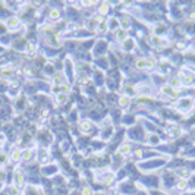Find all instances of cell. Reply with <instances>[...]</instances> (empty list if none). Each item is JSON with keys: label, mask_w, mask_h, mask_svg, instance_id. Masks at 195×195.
<instances>
[{"label": "cell", "mask_w": 195, "mask_h": 195, "mask_svg": "<svg viewBox=\"0 0 195 195\" xmlns=\"http://www.w3.org/2000/svg\"><path fill=\"white\" fill-rule=\"evenodd\" d=\"M119 28H120V21L117 18H110L109 21H107V30L117 31Z\"/></svg>", "instance_id": "1"}, {"label": "cell", "mask_w": 195, "mask_h": 195, "mask_svg": "<svg viewBox=\"0 0 195 195\" xmlns=\"http://www.w3.org/2000/svg\"><path fill=\"white\" fill-rule=\"evenodd\" d=\"M19 18L18 16H10L8 21H6V27L9 28V30H16L18 27H19Z\"/></svg>", "instance_id": "2"}, {"label": "cell", "mask_w": 195, "mask_h": 195, "mask_svg": "<svg viewBox=\"0 0 195 195\" xmlns=\"http://www.w3.org/2000/svg\"><path fill=\"white\" fill-rule=\"evenodd\" d=\"M13 179H15V186H18V188H21L24 185V173L21 172V170H16L15 172V175H13Z\"/></svg>", "instance_id": "3"}, {"label": "cell", "mask_w": 195, "mask_h": 195, "mask_svg": "<svg viewBox=\"0 0 195 195\" xmlns=\"http://www.w3.org/2000/svg\"><path fill=\"white\" fill-rule=\"evenodd\" d=\"M126 37H128V30L126 28H119L117 31H115V38L117 41H126Z\"/></svg>", "instance_id": "4"}, {"label": "cell", "mask_w": 195, "mask_h": 195, "mask_svg": "<svg viewBox=\"0 0 195 195\" xmlns=\"http://www.w3.org/2000/svg\"><path fill=\"white\" fill-rule=\"evenodd\" d=\"M148 41H150V44L153 46V47H160V46H163V40H161V37L160 35H156V34H153L150 38H148Z\"/></svg>", "instance_id": "5"}, {"label": "cell", "mask_w": 195, "mask_h": 195, "mask_svg": "<svg viewBox=\"0 0 195 195\" xmlns=\"http://www.w3.org/2000/svg\"><path fill=\"white\" fill-rule=\"evenodd\" d=\"M129 104H131V97H129V95H122V97H119V106L122 107V109H128Z\"/></svg>", "instance_id": "6"}, {"label": "cell", "mask_w": 195, "mask_h": 195, "mask_svg": "<svg viewBox=\"0 0 195 195\" xmlns=\"http://www.w3.org/2000/svg\"><path fill=\"white\" fill-rule=\"evenodd\" d=\"M131 151H132L131 144H122V145L119 147V154H122V156H128Z\"/></svg>", "instance_id": "7"}, {"label": "cell", "mask_w": 195, "mask_h": 195, "mask_svg": "<svg viewBox=\"0 0 195 195\" xmlns=\"http://www.w3.org/2000/svg\"><path fill=\"white\" fill-rule=\"evenodd\" d=\"M79 129H81V132H90V129H91V123L90 120H81L79 123Z\"/></svg>", "instance_id": "8"}, {"label": "cell", "mask_w": 195, "mask_h": 195, "mask_svg": "<svg viewBox=\"0 0 195 195\" xmlns=\"http://www.w3.org/2000/svg\"><path fill=\"white\" fill-rule=\"evenodd\" d=\"M169 85L172 87L173 90H178V88H181V87H182V81H181L178 76H175V78L170 79V84H169Z\"/></svg>", "instance_id": "9"}, {"label": "cell", "mask_w": 195, "mask_h": 195, "mask_svg": "<svg viewBox=\"0 0 195 195\" xmlns=\"http://www.w3.org/2000/svg\"><path fill=\"white\" fill-rule=\"evenodd\" d=\"M135 68L137 69H147V59L144 57H139L135 60Z\"/></svg>", "instance_id": "10"}, {"label": "cell", "mask_w": 195, "mask_h": 195, "mask_svg": "<svg viewBox=\"0 0 195 195\" xmlns=\"http://www.w3.org/2000/svg\"><path fill=\"white\" fill-rule=\"evenodd\" d=\"M10 159H12V161H19L21 159H22V151L21 150H13L12 154H10Z\"/></svg>", "instance_id": "11"}, {"label": "cell", "mask_w": 195, "mask_h": 195, "mask_svg": "<svg viewBox=\"0 0 195 195\" xmlns=\"http://www.w3.org/2000/svg\"><path fill=\"white\" fill-rule=\"evenodd\" d=\"M173 91H175V90H173L170 85H163L161 88H160V93H161V94H164V95H172V94H173Z\"/></svg>", "instance_id": "12"}, {"label": "cell", "mask_w": 195, "mask_h": 195, "mask_svg": "<svg viewBox=\"0 0 195 195\" xmlns=\"http://www.w3.org/2000/svg\"><path fill=\"white\" fill-rule=\"evenodd\" d=\"M98 12H100V15L101 16H104V15H107V12H109V3H101L100 5V8H98Z\"/></svg>", "instance_id": "13"}, {"label": "cell", "mask_w": 195, "mask_h": 195, "mask_svg": "<svg viewBox=\"0 0 195 195\" xmlns=\"http://www.w3.org/2000/svg\"><path fill=\"white\" fill-rule=\"evenodd\" d=\"M49 16H50V19L56 21V19H59V18H60V10H59V9H51Z\"/></svg>", "instance_id": "14"}, {"label": "cell", "mask_w": 195, "mask_h": 195, "mask_svg": "<svg viewBox=\"0 0 195 195\" xmlns=\"http://www.w3.org/2000/svg\"><path fill=\"white\" fill-rule=\"evenodd\" d=\"M85 25L88 27V28H91V30H95V28L98 27V24L95 22V19H94V18H93V19H88V21H87V22H85Z\"/></svg>", "instance_id": "15"}, {"label": "cell", "mask_w": 195, "mask_h": 195, "mask_svg": "<svg viewBox=\"0 0 195 195\" xmlns=\"http://www.w3.org/2000/svg\"><path fill=\"white\" fill-rule=\"evenodd\" d=\"M178 188H179L181 191L186 189V188H188V181H186V179H179V182H178Z\"/></svg>", "instance_id": "16"}, {"label": "cell", "mask_w": 195, "mask_h": 195, "mask_svg": "<svg viewBox=\"0 0 195 195\" xmlns=\"http://www.w3.org/2000/svg\"><path fill=\"white\" fill-rule=\"evenodd\" d=\"M69 91H71V87H69L68 84L63 82V84L60 85V93H62V94H68Z\"/></svg>", "instance_id": "17"}, {"label": "cell", "mask_w": 195, "mask_h": 195, "mask_svg": "<svg viewBox=\"0 0 195 195\" xmlns=\"http://www.w3.org/2000/svg\"><path fill=\"white\" fill-rule=\"evenodd\" d=\"M9 195H21V189L18 186H10L9 188Z\"/></svg>", "instance_id": "18"}, {"label": "cell", "mask_w": 195, "mask_h": 195, "mask_svg": "<svg viewBox=\"0 0 195 195\" xmlns=\"http://www.w3.org/2000/svg\"><path fill=\"white\" fill-rule=\"evenodd\" d=\"M156 60L154 59H147V69H154L156 68Z\"/></svg>", "instance_id": "19"}, {"label": "cell", "mask_w": 195, "mask_h": 195, "mask_svg": "<svg viewBox=\"0 0 195 195\" xmlns=\"http://www.w3.org/2000/svg\"><path fill=\"white\" fill-rule=\"evenodd\" d=\"M22 159H24V160H31V159H32V151H31V150L24 151V153H22Z\"/></svg>", "instance_id": "20"}, {"label": "cell", "mask_w": 195, "mask_h": 195, "mask_svg": "<svg viewBox=\"0 0 195 195\" xmlns=\"http://www.w3.org/2000/svg\"><path fill=\"white\" fill-rule=\"evenodd\" d=\"M81 195H93V189L90 186H84L81 191Z\"/></svg>", "instance_id": "21"}, {"label": "cell", "mask_w": 195, "mask_h": 195, "mask_svg": "<svg viewBox=\"0 0 195 195\" xmlns=\"http://www.w3.org/2000/svg\"><path fill=\"white\" fill-rule=\"evenodd\" d=\"M66 100H68V95H66V94H62V93L57 94V101H59V103H65Z\"/></svg>", "instance_id": "22"}, {"label": "cell", "mask_w": 195, "mask_h": 195, "mask_svg": "<svg viewBox=\"0 0 195 195\" xmlns=\"http://www.w3.org/2000/svg\"><path fill=\"white\" fill-rule=\"evenodd\" d=\"M97 28H98V32H101V34H103V32H106V31H107V24H100Z\"/></svg>", "instance_id": "23"}, {"label": "cell", "mask_w": 195, "mask_h": 195, "mask_svg": "<svg viewBox=\"0 0 195 195\" xmlns=\"http://www.w3.org/2000/svg\"><path fill=\"white\" fill-rule=\"evenodd\" d=\"M2 75H5V76H10V75H12V68H5V69L2 71Z\"/></svg>", "instance_id": "24"}, {"label": "cell", "mask_w": 195, "mask_h": 195, "mask_svg": "<svg viewBox=\"0 0 195 195\" xmlns=\"http://www.w3.org/2000/svg\"><path fill=\"white\" fill-rule=\"evenodd\" d=\"M28 51L30 53H34L35 51V46L34 44H28Z\"/></svg>", "instance_id": "25"}, {"label": "cell", "mask_w": 195, "mask_h": 195, "mask_svg": "<svg viewBox=\"0 0 195 195\" xmlns=\"http://www.w3.org/2000/svg\"><path fill=\"white\" fill-rule=\"evenodd\" d=\"M6 161V156L5 154H0V163H5Z\"/></svg>", "instance_id": "26"}, {"label": "cell", "mask_w": 195, "mask_h": 195, "mask_svg": "<svg viewBox=\"0 0 195 195\" xmlns=\"http://www.w3.org/2000/svg\"><path fill=\"white\" fill-rule=\"evenodd\" d=\"M3 178H5V170L0 167V179H3Z\"/></svg>", "instance_id": "27"}, {"label": "cell", "mask_w": 195, "mask_h": 195, "mask_svg": "<svg viewBox=\"0 0 195 195\" xmlns=\"http://www.w3.org/2000/svg\"><path fill=\"white\" fill-rule=\"evenodd\" d=\"M191 19H195V13H191Z\"/></svg>", "instance_id": "28"}, {"label": "cell", "mask_w": 195, "mask_h": 195, "mask_svg": "<svg viewBox=\"0 0 195 195\" xmlns=\"http://www.w3.org/2000/svg\"><path fill=\"white\" fill-rule=\"evenodd\" d=\"M194 104H195V98H194Z\"/></svg>", "instance_id": "29"}]
</instances>
